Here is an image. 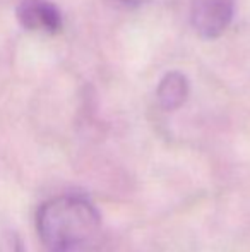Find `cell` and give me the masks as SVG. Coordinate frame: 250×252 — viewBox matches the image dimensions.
<instances>
[{"mask_svg":"<svg viewBox=\"0 0 250 252\" xmlns=\"http://www.w3.org/2000/svg\"><path fill=\"white\" fill-rule=\"evenodd\" d=\"M101 225L98 209L87 199L60 196L43 202L36 213V228L47 252L86 249Z\"/></svg>","mask_w":250,"mask_h":252,"instance_id":"6da1fadb","label":"cell"},{"mask_svg":"<svg viewBox=\"0 0 250 252\" xmlns=\"http://www.w3.org/2000/svg\"><path fill=\"white\" fill-rule=\"evenodd\" d=\"M235 0H194L192 26L202 38H218L233 19Z\"/></svg>","mask_w":250,"mask_h":252,"instance_id":"7a4b0ae2","label":"cell"},{"mask_svg":"<svg viewBox=\"0 0 250 252\" xmlns=\"http://www.w3.org/2000/svg\"><path fill=\"white\" fill-rule=\"evenodd\" d=\"M16 14L28 31L57 34L62 30V14L50 0H21Z\"/></svg>","mask_w":250,"mask_h":252,"instance_id":"3957f363","label":"cell"},{"mask_svg":"<svg viewBox=\"0 0 250 252\" xmlns=\"http://www.w3.org/2000/svg\"><path fill=\"white\" fill-rule=\"evenodd\" d=\"M156 98L167 112L178 110L189 98V79L182 72H168L158 84Z\"/></svg>","mask_w":250,"mask_h":252,"instance_id":"277c9868","label":"cell"},{"mask_svg":"<svg viewBox=\"0 0 250 252\" xmlns=\"http://www.w3.org/2000/svg\"><path fill=\"white\" fill-rule=\"evenodd\" d=\"M0 252H24V244L14 230H7L0 235Z\"/></svg>","mask_w":250,"mask_h":252,"instance_id":"5b68a950","label":"cell"},{"mask_svg":"<svg viewBox=\"0 0 250 252\" xmlns=\"http://www.w3.org/2000/svg\"><path fill=\"white\" fill-rule=\"evenodd\" d=\"M120 2L129 7H140V5H144V3L151 2V0H120Z\"/></svg>","mask_w":250,"mask_h":252,"instance_id":"8992f818","label":"cell"},{"mask_svg":"<svg viewBox=\"0 0 250 252\" xmlns=\"http://www.w3.org/2000/svg\"><path fill=\"white\" fill-rule=\"evenodd\" d=\"M62 252H86V249H74V251H62Z\"/></svg>","mask_w":250,"mask_h":252,"instance_id":"52a82bcc","label":"cell"}]
</instances>
